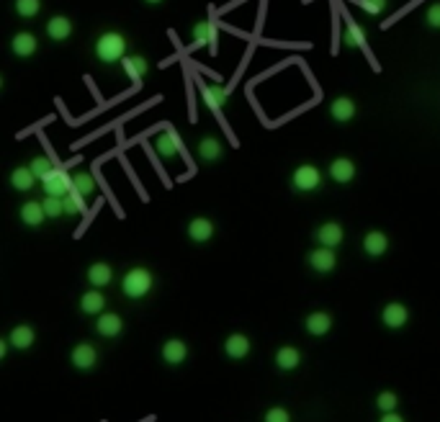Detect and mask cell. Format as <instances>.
<instances>
[{"mask_svg": "<svg viewBox=\"0 0 440 422\" xmlns=\"http://www.w3.org/2000/svg\"><path fill=\"white\" fill-rule=\"evenodd\" d=\"M129 52V42L121 32H103L93 44V54L101 64H116L121 62Z\"/></svg>", "mask_w": 440, "mask_h": 422, "instance_id": "1", "label": "cell"}, {"mask_svg": "<svg viewBox=\"0 0 440 422\" xmlns=\"http://www.w3.org/2000/svg\"><path fill=\"white\" fill-rule=\"evenodd\" d=\"M155 288V275L150 268H129L121 278V291L127 299H144Z\"/></svg>", "mask_w": 440, "mask_h": 422, "instance_id": "2", "label": "cell"}, {"mask_svg": "<svg viewBox=\"0 0 440 422\" xmlns=\"http://www.w3.org/2000/svg\"><path fill=\"white\" fill-rule=\"evenodd\" d=\"M291 183L299 193H311L322 186V170L317 165H299L291 175Z\"/></svg>", "mask_w": 440, "mask_h": 422, "instance_id": "3", "label": "cell"}, {"mask_svg": "<svg viewBox=\"0 0 440 422\" xmlns=\"http://www.w3.org/2000/svg\"><path fill=\"white\" fill-rule=\"evenodd\" d=\"M42 188L47 196H60L65 199L67 193L73 190V173H67L62 168H54L47 178L42 180Z\"/></svg>", "mask_w": 440, "mask_h": 422, "instance_id": "4", "label": "cell"}, {"mask_svg": "<svg viewBox=\"0 0 440 422\" xmlns=\"http://www.w3.org/2000/svg\"><path fill=\"white\" fill-rule=\"evenodd\" d=\"M307 263H309L311 271H317V273H333L335 268H337V255H335L333 247L320 245L317 250H311V253L307 255Z\"/></svg>", "mask_w": 440, "mask_h": 422, "instance_id": "5", "label": "cell"}, {"mask_svg": "<svg viewBox=\"0 0 440 422\" xmlns=\"http://www.w3.org/2000/svg\"><path fill=\"white\" fill-rule=\"evenodd\" d=\"M381 322L384 327L389 330H402L409 322V309L402 301H389L384 309H381Z\"/></svg>", "mask_w": 440, "mask_h": 422, "instance_id": "6", "label": "cell"}, {"mask_svg": "<svg viewBox=\"0 0 440 422\" xmlns=\"http://www.w3.org/2000/svg\"><path fill=\"white\" fill-rule=\"evenodd\" d=\"M198 93H201V101H204L211 111H222L227 103H229V90L222 88V85H209L201 83L198 85Z\"/></svg>", "mask_w": 440, "mask_h": 422, "instance_id": "7", "label": "cell"}, {"mask_svg": "<svg viewBox=\"0 0 440 422\" xmlns=\"http://www.w3.org/2000/svg\"><path fill=\"white\" fill-rule=\"evenodd\" d=\"M70 360H73V366H75L77 371H93L98 363V350L93 348L90 343H80V345L73 348Z\"/></svg>", "mask_w": 440, "mask_h": 422, "instance_id": "8", "label": "cell"}, {"mask_svg": "<svg viewBox=\"0 0 440 422\" xmlns=\"http://www.w3.org/2000/svg\"><path fill=\"white\" fill-rule=\"evenodd\" d=\"M96 332L101 338H118L121 332H124V319L116 314V312H103V314H98L96 319Z\"/></svg>", "mask_w": 440, "mask_h": 422, "instance_id": "9", "label": "cell"}, {"mask_svg": "<svg viewBox=\"0 0 440 422\" xmlns=\"http://www.w3.org/2000/svg\"><path fill=\"white\" fill-rule=\"evenodd\" d=\"M355 114H358V106H355V101L353 98H348V95H337L333 103H330V116H333L337 124L353 121Z\"/></svg>", "mask_w": 440, "mask_h": 422, "instance_id": "10", "label": "cell"}, {"mask_svg": "<svg viewBox=\"0 0 440 422\" xmlns=\"http://www.w3.org/2000/svg\"><path fill=\"white\" fill-rule=\"evenodd\" d=\"M191 39L196 42V47H211L216 49V42H219V29H216V23L211 21H198L194 23V29H191Z\"/></svg>", "mask_w": 440, "mask_h": 422, "instance_id": "11", "label": "cell"}, {"mask_svg": "<svg viewBox=\"0 0 440 422\" xmlns=\"http://www.w3.org/2000/svg\"><path fill=\"white\" fill-rule=\"evenodd\" d=\"M333 314L327 312H311L307 319H304V330L309 332L311 338H324L330 330H333Z\"/></svg>", "mask_w": 440, "mask_h": 422, "instance_id": "12", "label": "cell"}, {"mask_svg": "<svg viewBox=\"0 0 440 422\" xmlns=\"http://www.w3.org/2000/svg\"><path fill=\"white\" fill-rule=\"evenodd\" d=\"M250 350H253V343H250V338H247V335H242V332H235V335H229V338L224 340L227 358L242 360V358H247V356H250Z\"/></svg>", "mask_w": 440, "mask_h": 422, "instance_id": "13", "label": "cell"}, {"mask_svg": "<svg viewBox=\"0 0 440 422\" xmlns=\"http://www.w3.org/2000/svg\"><path fill=\"white\" fill-rule=\"evenodd\" d=\"M160 356H162V360H165L168 366H181V363H185V358H188V345H185L183 340H178V338L165 340Z\"/></svg>", "mask_w": 440, "mask_h": 422, "instance_id": "14", "label": "cell"}, {"mask_svg": "<svg viewBox=\"0 0 440 422\" xmlns=\"http://www.w3.org/2000/svg\"><path fill=\"white\" fill-rule=\"evenodd\" d=\"M317 243L320 245H324V247H340L343 245V240H345V229L340 227L337 222H324L320 229H317Z\"/></svg>", "mask_w": 440, "mask_h": 422, "instance_id": "15", "label": "cell"}, {"mask_svg": "<svg viewBox=\"0 0 440 422\" xmlns=\"http://www.w3.org/2000/svg\"><path fill=\"white\" fill-rule=\"evenodd\" d=\"M36 49H39V39H36L31 32H18L11 39V52L16 54V57H21V60L36 54Z\"/></svg>", "mask_w": 440, "mask_h": 422, "instance_id": "16", "label": "cell"}, {"mask_svg": "<svg viewBox=\"0 0 440 422\" xmlns=\"http://www.w3.org/2000/svg\"><path fill=\"white\" fill-rule=\"evenodd\" d=\"M155 152L160 155L162 160H175L181 155V142L172 132H160L155 137Z\"/></svg>", "mask_w": 440, "mask_h": 422, "instance_id": "17", "label": "cell"}, {"mask_svg": "<svg viewBox=\"0 0 440 422\" xmlns=\"http://www.w3.org/2000/svg\"><path fill=\"white\" fill-rule=\"evenodd\" d=\"M44 29H47V36L52 42H67L73 36V21L67 16H52Z\"/></svg>", "mask_w": 440, "mask_h": 422, "instance_id": "18", "label": "cell"}, {"mask_svg": "<svg viewBox=\"0 0 440 422\" xmlns=\"http://www.w3.org/2000/svg\"><path fill=\"white\" fill-rule=\"evenodd\" d=\"M185 232H188V237H191L194 243H209V240L214 237L216 229H214V222H211V219H206V216H196V219L188 222Z\"/></svg>", "mask_w": 440, "mask_h": 422, "instance_id": "19", "label": "cell"}, {"mask_svg": "<svg viewBox=\"0 0 440 422\" xmlns=\"http://www.w3.org/2000/svg\"><path fill=\"white\" fill-rule=\"evenodd\" d=\"M343 44L348 49H363L365 47V32L355 18H345L343 23Z\"/></svg>", "mask_w": 440, "mask_h": 422, "instance_id": "20", "label": "cell"}, {"mask_svg": "<svg viewBox=\"0 0 440 422\" xmlns=\"http://www.w3.org/2000/svg\"><path fill=\"white\" fill-rule=\"evenodd\" d=\"M355 162L350 158H335L333 162H330V178L335 180V183H340V186H345V183H350V180L355 178Z\"/></svg>", "mask_w": 440, "mask_h": 422, "instance_id": "21", "label": "cell"}, {"mask_svg": "<svg viewBox=\"0 0 440 422\" xmlns=\"http://www.w3.org/2000/svg\"><path fill=\"white\" fill-rule=\"evenodd\" d=\"M18 216H21V222L26 227H42L44 219H47V211H44L42 201H26L21 211H18Z\"/></svg>", "mask_w": 440, "mask_h": 422, "instance_id": "22", "label": "cell"}, {"mask_svg": "<svg viewBox=\"0 0 440 422\" xmlns=\"http://www.w3.org/2000/svg\"><path fill=\"white\" fill-rule=\"evenodd\" d=\"M103 309H106V296L101 294L98 288H90V291H86V294L80 296V312H83V314L98 316L103 314Z\"/></svg>", "mask_w": 440, "mask_h": 422, "instance_id": "23", "label": "cell"}, {"mask_svg": "<svg viewBox=\"0 0 440 422\" xmlns=\"http://www.w3.org/2000/svg\"><path fill=\"white\" fill-rule=\"evenodd\" d=\"M121 62H124V73L129 75L134 83L144 80L147 73H150V64H147V60H144L142 54H127Z\"/></svg>", "mask_w": 440, "mask_h": 422, "instance_id": "24", "label": "cell"}, {"mask_svg": "<svg viewBox=\"0 0 440 422\" xmlns=\"http://www.w3.org/2000/svg\"><path fill=\"white\" fill-rule=\"evenodd\" d=\"M88 284L93 286V288H106L111 281H114V268L108 263H93L88 268Z\"/></svg>", "mask_w": 440, "mask_h": 422, "instance_id": "25", "label": "cell"}, {"mask_svg": "<svg viewBox=\"0 0 440 422\" xmlns=\"http://www.w3.org/2000/svg\"><path fill=\"white\" fill-rule=\"evenodd\" d=\"M196 152H198V160H201V162H216V160L224 155V147H222V142L216 137H201Z\"/></svg>", "mask_w": 440, "mask_h": 422, "instance_id": "26", "label": "cell"}, {"mask_svg": "<svg viewBox=\"0 0 440 422\" xmlns=\"http://www.w3.org/2000/svg\"><path fill=\"white\" fill-rule=\"evenodd\" d=\"M387 250H389V237L384 232L374 229V232H368L363 237V253L368 255V258H381Z\"/></svg>", "mask_w": 440, "mask_h": 422, "instance_id": "27", "label": "cell"}, {"mask_svg": "<svg viewBox=\"0 0 440 422\" xmlns=\"http://www.w3.org/2000/svg\"><path fill=\"white\" fill-rule=\"evenodd\" d=\"M73 190L80 193L83 199L96 196L98 183H96V178H93V173H88V170H77V173H73Z\"/></svg>", "mask_w": 440, "mask_h": 422, "instance_id": "28", "label": "cell"}, {"mask_svg": "<svg viewBox=\"0 0 440 422\" xmlns=\"http://www.w3.org/2000/svg\"><path fill=\"white\" fill-rule=\"evenodd\" d=\"M36 340V332H34L31 325H16L8 335V343H11L16 350H29Z\"/></svg>", "mask_w": 440, "mask_h": 422, "instance_id": "29", "label": "cell"}, {"mask_svg": "<svg viewBox=\"0 0 440 422\" xmlns=\"http://www.w3.org/2000/svg\"><path fill=\"white\" fill-rule=\"evenodd\" d=\"M301 363V353L299 348L294 345H283V348L276 350V369L281 371H296Z\"/></svg>", "mask_w": 440, "mask_h": 422, "instance_id": "30", "label": "cell"}, {"mask_svg": "<svg viewBox=\"0 0 440 422\" xmlns=\"http://www.w3.org/2000/svg\"><path fill=\"white\" fill-rule=\"evenodd\" d=\"M36 175H34V170L26 165V168H16L11 173V186L16 190H21V193H29V190H34V186H36Z\"/></svg>", "mask_w": 440, "mask_h": 422, "instance_id": "31", "label": "cell"}, {"mask_svg": "<svg viewBox=\"0 0 440 422\" xmlns=\"http://www.w3.org/2000/svg\"><path fill=\"white\" fill-rule=\"evenodd\" d=\"M62 203H65V216H77V214L86 211V199L80 193H75V190H70L62 199Z\"/></svg>", "mask_w": 440, "mask_h": 422, "instance_id": "32", "label": "cell"}, {"mask_svg": "<svg viewBox=\"0 0 440 422\" xmlns=\"http://www.w3.org/2000/svg\"><path fill=\"white\" fill-rule=\"evenodd\" d=\"M13 8H16V13H18L21 18H34V16H39V11H42V0H16Z\"/></svg>", "mask_w": 440, "mask_h": 422, "instance_id": "33", "label": "cell"}, {"mask_svg": "<svg viewBox=\"0 0 440 422\" xmlns=\"http://www.w3.org/2000/svg\"><path fill=\"white\" fill-rule=\"evenodd\" d=\"M44 211H47V219H60L65 216V203L60 196H44Z\"/></svg>", "mask_w": 440, "mask_h": 422, "instance_id": "34", "label": "cell"}, {"mask_svg": "<svg viewBox=\"0 0 440 422\" xmlns=\"http://www.w3.org/2000/svg\"><path fill=\"white\" fill-rule=\"evenodd\" d=\"M399 407V397L394 394V391H381L378 397H376V410L381 412H397Z\"/></svg>", "mask_w": 440, "mask_h": 422, "instance_id": "35", "label": "cell"}, {"mask_svg": "<svg viewBox=\"0 0 440 422\" xmlns=\"http://www.w3.org/2000/svg\"><path fill=\"white\" fill-rule=\"evenodd\" d=\"M29 168L34 170V175H36V178L44 180L54 170V165H52V160L47 158V155H36V158L29 162Z\"/></svg>", "mask_w": 440, "mask_h": 422, "instance_id": "36", "label": "cell"}, {"mask_svg": "<svg viewBox=\"0 0 440 422\" xmlns=\"http://www.w3.org/2000/svg\"><path fill=\"white\" fill-rule=\"evenodd\" d=\"M368 16H381L389 8V0H358Z\"/></svg>", "mask_w": 440, "mask_h": 422, "instance_id": "37", "label": "cell"}, {"mask_svg": "<svg viewBox=\"0 0 440 422\" xmlns=\"http://www.w3.org/2000/svg\"><path fill=\"white\" fill-rule=\"evenodd\" d=\"M425 23H428L430 29H438L440 32V0L435 3H430L428 11H425Z\"/></svg>", "mask_w": 440, "mask_h": 422, "instance_id": "38", "label": "cell"}, {"mask_svg": "<svg viewBox=\"0 0 440 422\" xmlns=\"http://www.w3.org/2000/svg\"><path fill=\"white\" fill-rule=\"evenodd\" d=\"M263 422H291V414L289 410H283V407H270V410L266 412Z\"/></svg>", "mask_w": 440, "mask_h": 422, "instance_id": "39", "label": "cell"}, {"mask_svg": "<svg viewBox=\"0 0 440 422\" xmlns=\"http://www.w3.org/2000/svg\"><path fill=\"white\" fill-rule=\"evenodd\" d=\"M378 422H404V417H402L399 412H384V414H381V420H378Z\"/></svg>", "mask_w": 440, "mask_h": 422, "instance_id": "40", "label": "cell"}, {"mask_svg": "<svg viewBox=\"0 0 440 422\" xmlns=\"http://www.w3.org/2000/svg\"><path fill=\"white\" fill-rule=\"evenodd\" d=\"M144 3H147V5H160L162 0H144Z\"/></svg>", "mask_w": 440, "mask_h": 422, "instance_id": "41", "label": "cell"}]
</instances>
